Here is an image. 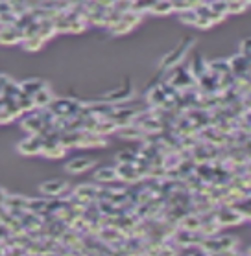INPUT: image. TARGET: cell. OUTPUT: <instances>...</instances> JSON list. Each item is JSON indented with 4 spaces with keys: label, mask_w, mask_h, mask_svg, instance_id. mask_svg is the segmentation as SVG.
I'll return each mask as SVG.
<instances>
[{
    "label": "cell",
    "mask_w": 251,
    "mask_h": 256,
    "mask_svg": "<svg viewBox=\"0 0 251 256\" xmlns=\"http://www.w3.org/2000/svg\"><path fill=\"white\" fill-rule=\"evenodd\" d=\"M94 179L98 182H113L117 180V168H111V166H105V168H100L96 174H94Z\"/></svg>",
    "instance_id": "21"
},
{
    "label": "cell",
    "mask_w": 251,
    "mask_h": 256,
    "mask_svg": "<svg viewBox=\"0 0 251 256\" xmlns=\"http://www.w3.org/2000/svg\"><path fill=\"white\" fill-rule=\"evenodd\" d=\"M172 12H174L172 0H157L150 10V13H153V15H168Z\"/></svg>",
    "instance_id": "25"
},
{
    "label": "cell",
    "mask_w": 251,
    "mask_h": 256,
    "mask_svg": "<svg viewBox=\"0 0 251 256\" xmlns=\"http://www.w3.org/2000/svg\"><path fill=\"white\" fill-rule=\"evenodd\" d=\"M216 220L222 227H229V225L233 227V225H240L245 218L240 214L234 206H231V204H223V206H220V208L216 210Z\"/></svg>",
    "instance_id": "2"
},
{
    "label": "cell",
    "mask_w": 251,
    "mask_h": 256,
    "mask_svg": "<svg viewBox=\"0 0 251 256\" xmlns=\"http://www.w3.org/2000/svg\"><path fill=\"white\" fill-rule=\"evenodd\" d=\"M137 158H139V155L137 153H133V152H120L117 155V162L118 164H126V162H131V164H135L137 162Z\"/></svg>",
    "instance_id": "33"
},
{
    "label": "cell",
    "mask_w": 251,
    "mask_h": 256,
    "mask_svg": "<svg viewBox=\"0 0 251 256\" xmlns=\"http://www.w3.org/2000/svg\"><path fill=\"white\" fill-rule=\"evenodd\" d=\"M155 2H157V0H131V10L137 13L150 12Z\"/></svg>",
    "instance_id": "31"
},
{
    "label": "cell",
    "mask_w": 251,
    "mask_h": 256,
    "mask_svg": "<svg viewBox=\"0 0 251 256\" xmlns=\"http://www.w3.org/2000/svg\"><path fill=\"white\" fill-rule=\"evenodd\" d=\"M117 133L126 140H142L144 138V131L140 126L137 124H128V126H124V128H118Z\"/></svg>",
    "instance_id": "15"
},
{
    "label": "cell",
    "mask_w": 251,
    "mask_h": 256,
    "mask_svg": "<svg viewBox=\"0 0 251 256\" xmlns=\"http://www.w3.org/2000/svg\"><path fill=\"white\" fill-rule=\"evenodd\" d=\"M19 102V107H21V111L23 112H32L35 109V104H34V98L28 96V94L21 92V96L17 98Z\"/></svg>",
    "instance_id": "30"
},
{
    "label": "cell",
    "mask_w": 251,
    "mask_h": 256,
    "mask_svg": "<svg viewBox=\"0 0 251 256\" xmlns=\"http://www.w3.org/2000/svg\"><path fill=\"white\" fill-rule=\"evenodd\" d=\"M194 44V39L192 37H187V39H183L177 46L172 50L170 54H166L164 56V59L161 61V68L163 70H172L174 66H177V64L181 63L183 58H185V54L190 50V46Z\"/></svg>",
    "instance_id": "1"
},
{
    "label": "cell",
    "mask_w": 251,
    "mask_h": 256,
    "mask_svg": "<svg viewBox=\"0 0 251 256\" xmlns=\"http://www.w3.org/2000/svg\"><path fill=\"white\" fill-rule=\"evenodd\" d=\"M21 83H13L12 80L4 85V88H2V92H0V96H4V98H15L17 100L19 96H21Z\"/></svg>",
    "instance_id": "27"
},
{
    "label": "cell",
    "mask_w": 251,
    "mask_h": 256,
    "mask_svg": "<svg viewBox=\"0 0 251 256\" xmlns=\"http://www.w3.org/2000/svg\"><path fill=\"white\" fill-rule=\"evenodd\" d=\"M6 196H8V194L4 192L2 188H0V203H4V201H6Z\"/></svg>",
    "instance_id": "40"
},
{
    "label": "cell",
    "mask_w": 251,
    "mask_h": 256,
    "mask_svg": "<svg viewBox=\"0 0 251 256\" xmlns=\"http://www.w3.org/2000/svg\"><path fill=\"white\" fill-rule=\"evenodd\" d=\"M247 252H249V254H251V249H249V250H247Z\"/></svg>",
    "instance_id": "42"
},
{
    "label": "cell",
    "mask_w": 251,
    "mask_h": 256,
    "mask_svg": "<svg viewBox=\"0 0 251 256\" xmlns=\"http://www.w3.org/2000/svg\"><path fill=\"white\" fill-rule=\"evenodd\" d=\"M67 190H69V184L63 179H50V180H45L41 184V194L43 196H48V198H59Z\"/></svg>",
    "instance_id": "8"
},
{
    "label": "cell",
    "mask_w": 251,
    "mask_h": 256,
    "mask_svg": "<svg viewBox=\"0 0 251 256\" xmlns=\"http://www.w3.org/2000/svg\"><path fill=\"white\" fill-rule=\"evenodd\" d=\"M196 18H198V13L194 12V10H185V12H179V20L183 24H192L196 22Z\"/></svg>",
    "instance_id": "35"
},
{
    "label": "cell",
    "mask_w": 251,
    "mask_h": 256,
    "mask_svg": "<svg viewBox=\"0 0 251 256\" xmlns=\"http://www.w3.org/2000/svg\"><path fill=\"white\" fill-rule=\"evenodd\" d=\"M41 148H43V138L39 134H30L28 138L21 140L17 146L19 153L21 155H28V157L41 155Z\"/></svg>",
    "instance_id": "5"
},
{
    "label": "cell",
    "mask_w": 251,
    "mask_h": 256,
    "mask_svg": "<svg viewBox=\"0 0 251 256\" xmlns=\"http://www.w3.org/2000/svg\"><path fill=\"white\" fill-rule=\"evenodd\" d=\"M240 52L251 56V37L249 39H244V41L240 42Z\"/></svg>",
    "instance_id": "38"
},
{
    "label": "cell",
    "mask_w": 251,
    "mask_h": 256,
    "mask_svg": "<svg viewBox=\"0 0 251 256\" xmlns=\"http://www.w3.org/2000/svg\"><path fill=\"white\" fill-rule=\"evenodd\" d=\"M194 26L199 28V30H209L210 26H212V22H210L207 17H198L196 18V22H194Z\"/></svg>",
    "instance_id": "37"
},
{
    "label": "cell",
    "mask_w": 251,
    "mask_h": 256,
    "mask_svg": "<svg viewBox=\"0 0 251 256\" xmlns=\"http://www.w3.org/2000/svg\"><path fill=\"white\" fill-rule=\"evenodd\" d=\"M105 146H107L105 136L94 133V131H85V129H83L78 148H105Z\"/></svg>",
    "instance_id": "11"
},
{
    "label": "cell",
    "mask_w": 251,
    "mask_h": 256,
    "mask_svg": "<svg viewBox=\"0 0 251 256\" xmlns=\"http://www.w3.org/2000/svg\"><path fill=\"white\" fill-rule=\"evenodd\" d=\"M229 64H231V74H234V76H244L251 68V56L240 52L229 59Z\"/></svg>",
    "instance_id": "9"
},
{
    "label": "cell",
    "mask_w": 251,
    "mask_h": 256,
    "mask_svg": "<svg viewBox=\"0 0 251 256\" xmlns=\"http://www.w3.org/2000/svg\"><path fill=\"white\" fill-rule=\"evenodd\" d=\"M247 4H251V0H247Z\"/></svg>",
    "instance_id": "41"
},
{
    "label": "cell",
    "mask_w": 251,
    "mask_h": 256,
    "mask_svg": "<svg viewBox=\"0 0 251 256\" xmlns=\"http://www.w3.org/2000/svg\"><path fill=\"white\" fill-rule=\"evenodd\" d=\"M133 28H135V24L128 22L126 18L120 17V20H118L117 24H113L111 28H109V32H111V35H126L128 32H131Z\"/></svg>",
    "instance_id": "28"
},
{
    "label": "cell",
    "mask_w": 251,
    "mask_h": 256,
    "mask_svg": "<svg viewBox=\"0 0 251 256\" xmlns=\"http://www.w3.org/2000/svg\"><path fill=\"white\" fill-rule=\"evenodd\" d=\"M179 225H181L183 228H188V230H199V225H201V218H199V214H185L181 218V222H179Z\"/></svg>",
    "instance_id": "22"
},
{
    "label": "cell",
    "mask_w": 251,
    "mask_h": 256,
    "mask_svg": "<svg viewBox=\"0 0 251 256\" xmlns=\"http://www.w3.org/2000/svg\"><path fill=\"white\" fill-rule=\"evenodd\" d=\"M117 177L124 182H128V184H135V182H139L142 177H140L139 170L137 166L131 162H126V164H118L117 166Z\"/></svg>",
    "instance_id": "10"
},
{
    "label": "cell",
    "mask_w": 251,
    "mask_h": 256,
    "mask_svg": "<svg viewBox=\"0 0 251 256\" xmlns=\"http://www.w3.org/2000/svg\"><path fill=\"white\" fill-rule=\"evenodd\" d=\"M188 70H190V74L194 76V80H199L203 74H207V72H209V64H207V61H205L201 56H196Z\"/></svg>",
    "instance_id": "18"
},
{
    "label": "cell",
    "mask_w": 251,
    "mask_h": 256,
    "mask_svg": "<svg viewBox=\"0 0 251 256\" xmlns=\"http://www.w3.org/2000/svg\"><path fill=\"white\" fill-rule=\"evenodd\" d=\"M32 98H34L35 109H45V107H48V105H50V102L54 100V94H52V90H50V88L45 87V88H41L39 92H35Z\"/></svg>",
    "instance_id": "17"
},
{
    "label": "cell",
    "mask_w": 251,
    "mask_h": 256,
    "mask_svg": "<svg viewBox=\"0 0 251 256\" xmlns=\"http://www.w3.org/2000/svg\"><path fill=\"white\" fill-rule=\"evenodd\" d=\"M113 8L118 10L120 13L128 12V10H131V0H115V2H113Z\"/></svg>",
    "instance_id": "36"
},
{
    "label": "cell",
    "mask_w": 251,
    "mask_h": 256,
    "mask_svg": "<svg viewBox=\"0 0 251 256\" xmlns=\"http://www.w3.org/2000/svg\"><path fill=\"white\" fill-rule=\"evenodd\" d=\"M131 96H133V85L129 82H126L122 87H118V88H115V90H111V92L105 94L104 100L113 105H118V104H122V102L131 100Z\"/></svg>",
    "instance_id": "7"
},
{
    "label": "cell",
    "mask_w": 251,
    "mask_h": 256,
    "mask_svg": "<svg viewBox=\"0 0 251 256\" xmlns=\"http://www.w3.org/2000/svg\"><path fill=\"white\" fill-rule=\"evenodd\" d=\"M24 34L15 24H2L0 26V44H17L23 42Z\"/></svg>",
    "instance_id": "6"
},
{
    "label": "cell",
    "mask_w": 251,
    "mask_h": 256,
    "mask_svg": "<svg viewBox=\"0 0 251 256\" xmlns=\"http://www.w3.org/2000/svg\"><path fill=\"white\" fill-rule=\"evenodd\" d=\"M247 6V0H227V13H242Z\"/></svg>",
    "instance_id": "32"
},
{
    "label": "cell",
    "mask_w": 251,
    "mask_h": 256,
    "mask_svg": "<svg viewBox=\"0 0 251 256\" xmlns=\"http://www.w3.org/2000/svg\"><path fill=\"white\" fill-rule=\"evenodd\" d=\"M170 98H166V94H164V90L161 88V85H157V87H153L150 92H148V104L152 105V107H163L166 105V102H168Z\"/></svg>",
    "instance_id": "16"
},
{
    "label": "cell",
    "mask_w": 251,
    "mask_h": 256,
    "mask_svg": "<svg viewBox=\"0 0 251 256\" xmlns=\"http://www.w3.org/2000/svg\"><path fill=\"white\" fill-rule=\"evenodd\" d=\"M96 194H98V186H93V184H80V186L72 192V198L89 204V203H93V201H96Z\"/></svg>",
    "instance_id": "14"
},
{
    "label": "cell",
    "mask_w": 251,
    "mask_h": 256,
    "mask_svg": "<svg viewBox=\"0 0 251 256\" xmlns=\"http://www.w3.org/2000/svg\"><path fill=\"white\" fill-rule=\"evenodd\" d=\"M8 12H12V2L10 0H0V15Z\"/></svg>",
    "instance_id": "39"
},
{
    "label": "cell",
    "mask_w": 251,
    "mask_h": 256,
    "mask_svg": "<svg viewBox=\"0 0 251 256\" xmlns=\"http://www.w3.org/2000/svg\"><path fill=\"white\" fill-rule=\"evenodd\" d=\"M209 70L212 74H216L218 78L223 76V74H229L231 72V64H229V59H216V61H210Z\"/></svg>",
    "instance_id": "20"
},
{
    "label": "cell",
    "mask_w": 251,
    "mask_h": 256,
    "mask_svg": "<svg viewBox=\"0 0 251 256\" xmlns=\"http://www.w3.org/2000/svg\"><path fill=\"white\" fill-rule=\"evenodd\" d=\"M117 124L113 122L111 118H100L98 126H96V129H94V133L102 134V136H105V134H111V133H117Z\"/></svg>",
    "instance_id": "23"
},
{
    "label": "cell",
    "mask_w": 251,
    "mask_h": 256,
    "mask_svg": "<svg viewBox=\"0 0 251 256\" xmlns=\"http://www.w3.org/2000/svg\"><path fill=\"white\" fill-rule=\"evenodd\" d=\"M45 87H47V83L43 80H26V82L21 83V90L24 94H28V96H34L35 92H39Z\"/></svg>",
    "instance_id": "19"
},
{
    "label": "cell",
    "mask_w": 251,
    "mask_h": 256,
    "mask_svg": "<svg viewBox=\"0 0 251 256\" xmlns=\"http://www.w3.org/2000/svg\"><path fill=\"white\" fill-rule=\"evenodd\" d=\"M47 208H48V201H45V199H28V206H26V210L32 212V214L41 216L47 212Z\"/></svg>",
    "instance_id": "26"
},
{
    "label": "cell",
    "mask_w": 251,
    "mask_h": 256,
    "mask_svg": "<svg viewBox=\"0 0 251 256\" xmlns=\"http://www.w3.org/2000/svg\"><path fill=\"white\" fill-rule=\"evenodd\" d=\"M43 128H45V124H43V120H41V114L35 111V109L30 112L28 118L23 120V129L28 134H41Z\"/></svg>",
    "instance_id": "12"
},
{
    "label": "cell",
    "mask_w": 251,
    "mask_h": 256,
    "mask_svg": "<svg viewBox=\"0 0 251 256\" xmlns=\"http://www.w3.org/2000/svg\"><path fill=\"white\" fill-rule=\"evenodd\" d=\"M69 152L63 146V142L59 140V136H48V138H43V148H41V155L48 158H61L65 157V153Z\"/></svg>",
    "instance_id": "3"
},
{
    "label": "cell",
    "mask_w": 251,
    "mask_h": 256,
    "mask_svg": "<svg viewBox=\"0 0 251 256\" xmlns=\"http://www.w3.org/2000/svg\"><path fill=\"white\" fill-rule=\"evenodd\" d=\"M43 44H45V39H43L39 34L23 39V46H24V50H28V52H37V50H41Z\"/></svg>",
    "instance_id": "24"
},
{
    "label": "cell",
    "mask_w": 251,
    "mask_h": 256,
    "mask_svg": "<svg viewBox=\"0 0 251 256\" xmlns=\"http://www.w3.org/2000/svg\"><path fill=\"white\" fill-rule=\"evenodd\" d=\"M94 158L91 157H76L72 158V160H69L67 162V166H65V170L69 172V174H83V172H87V170H91L94 166Z\"/></svg>",
    "instance_id": "13"
},
{
    "label": "cell",
    "mask_w": 251,
    "mask_h": 256,
    "mask_svg": "<svg viewBox=\"0 0 251 256\" xmlns=\"http://www.w3.org/2000/svg\"><path fill=\"white\" fill-rule=\"evenodd\" d=\"M174 74H172V80H170V83L174 85L179 92H183V90H188L190 87H194L196 85V80H194V76L190 74V70L187 68H179V66H174Z\"/></svg>",
    "instance_id": "4"
},
{
    "label": "cell",
    "mask_w": 251,
    "mask_h": 256,
    "mask_svg": "<svg viewBox=\"0 0 251 256\" xmlns=\"http://www.w3.org/2000/svg\"><path fill=\"white\" fill-rule=\"evenodd\" d=\"M85 28H87V20L83 17L72 18V20H70V34H82Z\"/></svg>",
    "instance_id": "34"
},
{
    "label": "cell",
    "mask_w": 251,
    "mask_h": 256,
    "mask_svg": "<svg viewBox=\"0 0 251 256\" xmlns=\"http://www.w3.org/2000/svg\"><path fill=\"white\" fill-rule=\"evenodd\" d=\"M120 17H122V13L118 12V10H115V8H107L105 10V15H104V28H111L113 24H117L118 20H120Z\"/></svg>",
    "instance_id": "29"
}]
</instances>
